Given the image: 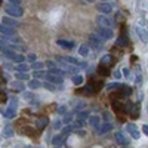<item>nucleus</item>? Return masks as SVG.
<instances>
[{
	"label": "nucleus",
	"instance_id": "nucleus-10",
	"mask_svg": "<svg viewBox=\"0 0 148 148\" xmlns=\"http://www.w3.org/2000/svg\"><path fill=\"white\" fill-rule=\"evenodd\" d=\"M56 45H58V46H61L62 49H68V51H71V49L74 47V42H71V40H62V39L58 40V42H56Z\"/></svg>",
	"mask_w": 148,
	"mask_h": 148
},
{
	"label": "nucleus",
	"instance_id": "nucleus-47",
	"mask_svg": "<svg viewBox=\"0 0 148 148\" xmlns=\"http://www.w3.org/2000/svg\"><path fill=\"white\" fill-rule=\"evenodd\" d=\"M8 2L12 3V5H18V6H19V2H21V0H8Z\"/></svg>",
	"mask_w": 148,
	"mask_h": 148
},
{
	"label": "nucleus",
	"instance_id": "nucleus-2",
	"mask_svg": "<svg viewBox=\"0 0 148 148\" xmlns=\"http://www.w3.org/2000/svg\"><path fill=\"white\" fill-rule=\"evenodd\" d=\"M89 42H90V45L96 49V51H101V49L104 47V40L98 34H90L89 36Z\"/></svg>",
	"mask_w": 148,
	"mask_h": 148
},
{
	"label": "nucleus",
	"instance_id": "nucleus-21",
	"mask_svg": "<svg viewBox=\"0 0 148 148\" xmlns=\"http://www.w3.org/2000/svg\"><path fill=\"white\" fill-rule=\"evenodd\" d=\"M52 144H53L55 147L62 145V144H64V136H62V135H59V136H53V139H52Z\"/></svg>",
	"mask_w": 148,
	"mask_h": 148
},
{
	"label": "nucleus",
	"instance_id": "nucleus-42",
	"mask_svg": "<svg viewBox=\"0 0 148 148\" xmlns=\"http://www.w3.org/2000/svg\"><path fill=\"white\" fill-rule=\"evenodd\" d=\"M5 47H10V45H9L8 42H2V40H0V51H2V49H5Z\"/></svg>",
	"mask_w": 148,
	"mask_h": 148
},
{
	"label": "nucleus",
	"instance_id": "nucleus-24",
	"mask_svg": "<svg viewBox=\"0 0 148 148\" xmlns=\"http://www.w3.org/2000/svg\"><path fill=\"white\" fill-rule=\"evenodd\" d=\"M79 55H80V56H88V55H89V47L86 46V45L80 46V47H79Z\"/></svg>",
	"mask_w": 148,
	"mask_h": 148
},
{
	"label": "nucleus",
	"instance_id": "nucleus-11",
	"mask_svg": "<svg viewBox=\"0 0 148 148\" xmlns=\"http://www.w3.org/2000/svg\"><path fill=\"white\" fill-rule=\"evenodd\" d=\"M96 129H98V133L99 135H104V133H107V132H110L111 129H113V126H111L110 121H107V123H104V125H99Z\"/></svg>",
	"mask_w": 148,
	"mask_h": 148
},
{
	"label": "nucleus",
	"instance_id": "nucleus-18",
	"mask_svg": "<svg viewBox=\"0 0 148 148\" xmlns=\"http://www.w3.org/2000/svg\"><path fill=\"white\" fill-rule=\"evenodd\" d=\"M15 135V132H14V129H12L10 126H5L3 127V136L5 138H12Z\"/></svg>",
	"mask_w": 148,
	"mask_h": 148
},
{
	"label": "nucleus",
	"instance_id": "nucleus-1",
	"mask_svg": "<svg viewBox=\"0 0 148 148\" xmlns=\"http://www.w3.org/2000/svg\"><path fill=\"white\" fill-rule=\"evenodd\" d=\"M5 10H6V14H8L9 16H14V18H19V16L24 15V9H22L21 6H18V5L9 3V5L6 6Z\"/></svg>",
	"mask_w": 148,
	"mask_h": 148
},
{
	"label": "nucleus",
	"instance_id": "nucleus-32",
	"mask_svg": "<svg viewBox=\"0 0 148 148\" xmlns=\"http://www.w3.org/2000/svg\"><path fill=\"white\" fill-rule=\"evenodd\" d=\"M49 73H52V74H56V76H64V71L62 70H59V68H51L49 70Z\"/></svg>",
	"mask_w": 148,
	"mask_h": 148
},
{
	"label": "nucleus",
	"instance_id": "nucleus-16",
	"mask_svg": "<svg viewBox=\"0 0 148 148\" xmlns=\"http://www.w3.org/2000/svg\"><path fill=\"white\" fill-rule=\"evenodd\" d=\"M89 125L92 126V127H98L101 125V119H99V116H90L89 117Z\"/></svg>",
	"mask_w": 148,
	"mask_h": 148
},
{
	"label": "nucleus",
	"instance_id": "nucleus-6",
	"mask_svg": "<svg viewBox=\"0 0 148 148\" xmlns=\"http://www.w3.org/2000/svg\"><path fill=\"white\" fill-rule=\"evenodd\" d=\"M45 79L51 83H55V84H62V82H64L62 76H56V74H52V73H47Z\"/></svg>",
	"mask_w": 148,
	"mask_h": 148
},
{
	"label": "nucleus",
	"instance_id": "nucleus-50",
	"mask_svg": "<svg viewBox=\"0 0 148 148\" xmlns=\"http://www.w3.org/2000/svg\"><path fill=\"white\" fill-rule=\"evenodd\" d=\"M22 98H25V99H31L33 96H31V93H24V95H22Z\"/></svg>",
	"mask_w": 148,
	"mask_h": 148
},
{
	"label": "nucleus",
	"instance_id": "nucleus-35",
	"mask_svg": "<svg viewBox=\"0 0 148 148\" xmlns=\"http://www.w3.org/2000/svg\"><path fill=\"white\" fill-rule=\"evenodd\" d=\"M84 92L88 93V95H93V93H95V88H93V86H86Z\"/></svg>",
	"mask_w": 148,
	"mask_h": 148
},
{
	"label": "nucleus",
	"instance_id": "nucleus-9",
	"mask_svg": "<svg viewBox=\"0 0 148 148\" xmlns=\"http://www.w3.org/2000/svg\"><path fill=\"white\" fill-rule=\"evenodd\" d=\"M114 139H116V142H117V144H120V145H127V144H129V139H127V138H126L121 132H116Z\"/></svg>",
	"mask_w": 148,
	"mask_h": 148
},
{
	"label": "nucleus",
	"instance_id": "nucleus-36",
	"mask_svg": "<svg viewBox=\"0 0 148 148\" xmlns=\"http://www.w3.org/2000/svg\"><path fill=\"white\" fill-rule=\"evenodd\" d=\"M101 62L102 64H110L111 62V55H104L102 59H101Z\"/></svg>",
	"mask_w": 148,
	"mask_h": 148
},
{
	"label": "nucleus",
	"instance_id": "nucleus-59",
	"mask_svg": "<svg viewBox=\"0 0 148 148\" xmlns=\"http://www.w3.org/2000/svg\"><path fill=\"white\" fill-rule=\"evenodd\" d=\"M55 148H61V147H55Z\"/></svg>",
	"mask_w": 148,
	"mask_h": 148
},
{
	"label": "nucleus",
	"instance_id": "nucleus-23",
	"mask_svg": "<svg viewBox=\"0 0 148 148\" xmlns=\"http://www.w3.org/2000/svg\"><path fill=\"white\" fill-rule=\"evenodd\" d=\"M129 113L132 114V117H138V116H139V105H138V104H133Z\"/></svg>",
	"mask_w": 148,
	"mask_h": 148
},
{
	"label": "nucleus",
	"instance_id": "nucleus-57",
	"mask_svg": "<svg viewBox=\"0 0 148 148\" xmlns=\"http://www.w3.org/2000/svg\"><path fill=\"white\" fill-rule=\"evenodd\" d=\"M101 2H107V0H101Z\"/></svg>",
	"mask_w": 148,
	"mask_h": 148
},
{
	"label": "nucleus",
	"instance_id": "nucleus-52",
	"mask_svg": "<svg viewBox=\"0 0 148 148\" xmlns=\"http://www.w3.org/2000/svg\"><path fill=\"white\" fill-rule=\"evenodd\" d=\"M46 65H47V67H52V68H55V64H53V62H51V61H47Z\"/></svg>",
	"mask_w": 148,
	"mask_h": 148
},
{
	"label": "nucleus",
	"instance_id": "nucleus-7",
	"mask_svg": "<svg viewBox=\"0 0 148 148\" xmlns=\"http://www.w3.org/2000/svg\"><path fill=\"white\" fill-rule=\"evenodd\" d=\"M126 129H127V132L133 136V139H141V133H139V130L136 129V126H135L133 123H127Z\"/></svg>",
	"mask_w": 148,
	"mask_h": 148
},
{
	"label": "nucleus",
	"instance_id": "nucleus-41",
	"mask_svg": "<svg viewBox=\"0 0 148 148\" xmlns=\"http://www.w3.org/2000/svg\"><path fill=\"white\" fill-rule=\"evenodd\" d=\"M117 88H120V84H119V83H113V84H108V86H107V89H108V90H111V89H117Z\"/></svg>",
	"mask_w": 148,
	"mask_h": 148
},
{
	"label": "nucleus",
	"instance_id": "nucleus-40",
	"mask_svg": "<svg viewBox=\"0 0 148 148\" xmlns=\"http://www.w3.org/2000/svg\"><path fill=\"white\" fill-rule=\"evenodd\" d=\"M27 59L30 61V62H36V59H37V55H34V53H30V55L27 56Z\"/></svg>",
	"mask_w": 148,
	"mask_h": 148
},
{
	"label": "nucleus",
	"instance_id": "nucleus-34",
	"mask_svg": "<svg viewBox=\"0 0 148 148\" xmlns=\"http://www.w3.org/2000/svg\"><path fill=\"white\" fill-rule=\"evenodd\" d=\"M71 121H73V116L68 114V113H65L64 114V123H65V125H70Z\"/></svg>",
	"mask_w": 148,
	"mask_h": 148
},
{
	"label": "nucleus",
	"instance_id": "nucleus-22",
	"mask_svg": "<svg viewBox=\"0 0 148 148\" xmlns=\"http://www.w3.org/2000/svg\"><path fill=\"white\" fill-rule=\"evenodd\" d=\"M83 76L82 74H74V77H73V83L76 84V86H79V84H83Z\"/></svg>",
	"mask_w": 148,
	"mask_h": 148
},
{
	"label": "nucleus",
	"instance_id": "nucleus-30",
	"mask_svg": "<svg viewBox=\"0 0 148 148\" xmlns=\"http://www.w3.org/2000/svg\"><path fill=\"white\" fill-rule=\"evenodd\" d=\"M121 90H123V92H121L123 96H129V95L132 93V89L127 88V86H121Z\"/></svg>",
	"mask_w": 148,
	"mask_h": 148
},
{
	"label": "nucleus",
	"instance_id": "nucleus-44",
	"mask_svg": "<svg viewBox=\"0 0 148 148\" xmlns=\"http://www.w3.org/2000/svg\"><path fill=\"white\" fill-rule=\"evenodd\" d=\"M43 88H46V89H49V90H55V86H52L51 83H45Z\"/></svg>",
	"mask_w": 148,
	"mask_h": 148
},
{
	"label": "nucleus",
	"instance_id": "nucleus-8",
	"mask_svg": "<svg viewBox=\"0 0 148 148\" xmlns=\"http://www.w3.org/2000/svg\"><path fill=\"white\" fill-rule=\"evenodd\" d=\"M16 28H12L9 25H5V24H0V33H2L3 36H8V37H12V36H15Z\"/></svg>",
	"mask_w": 148,
	"mask_h": 148
},
{
	"label": "nucleus",
	"instance_id": "nucleus-39",
	"mask_svg": "<svg viewBox=\"0 0 148 148\" xmlns=\"http://www.w3.org/2000/svg\"><path fill=\"white\" fill-rule=\"evenodd\" d=\"M84 107H86V104H84L83 101H80V102H79V104L76 105V111H82V110H83Z\"/></svg>",
	"mask_w": 148,
	"mask_h": 148
},
{
	"label": "nucleus",
	"instance_id": "nucleus-29",
	"mask_svg": "<svg viewBox=\"0 0 148 148\" xmlns=\"http://www.w3.org/2000/svg\"><path fill=\"white\" fill-rule=\"evenodd\" d=\"M116 43L119 46H121V47H125V46H127V39H125V37H119V39L116 40Z\"/></svg>",
	"mask_w": 148,
	"mask_h": 148
},
{
	"label": "nucleus",
	"instance_id": "nucleus-3",
	"mask_svg": "<svg viewBox=\"0 0 148 148\" xmlns=\"http://www.w3.org/2000/svg\"><path fill=\"white\" fill-rule=\"evenodd\" d=\"M98 36H99L102 40H108V39H113V31L110 28H105V27H99L98 28Z\"/></svg>",
	"mask_w": 148,
	"mask_h": 148
},
{
	"label": "nucleus",
	"instance_id": "nucleus-5",
	"mask_svg": "<svg viewBox=\"0 0 148 148\" xmlns=\"http://www.w3.org/2000/svg\"><path fill=\"white\" fill-rule=\"evenodd\" d=\"M2 114H3L5 119H15V116H16V107L9 105L8 108L2 110Z\"/></svg>",
	"mask_w": 148,
	"mask_h": 148
},
{
	"label": "nucleus",
	"instance_id": "nucleus-15",
	"mask_svg": "<svg viewBox=\"0 0 148 148\" xmlns=\"http://www.w3.org/2000/svg\"><path fill=\"white\" fill-rule=\"evenodd\" d=\"M47 123H49V119L46 117V116H43V117H40L39 120H37V129H45L46 126H47Z\"/></svg>",
	"mask_w": 148,
	"mask_h": 148
},
{
	"label": "nucleus",
	"instance_id": "nucleus-53",
	"mask_svg": "<svg viewBox=\"0 0 148 148\" xmlns=\"http://www.w3.org/2000/svg\"><path fill=\"white\" fill-rule=\"evenodd\" d=\"M114 76H116V79H120V77H121V73H120V71H116Z\"/></svg>",
	"mask_w": 148,
	"mask_h": 148
},
{
	"label": "nucleus",
	"instance_id": "nucleus-31",
	"mask_svg": "<svg viewBox=\"0 0 148 148\" xmlns=\"http://www.w3.org/2000/svg\"><path fill=\"white\" fill-rule=\"evenodd\" d=\"M43 67H45V64H43V62H33V64H31V68H33L34 71H37V70H42Z\"/></svg>",
	"mask_w": 148,
	"mask_h": 148
},
{
	"label": "nucleus",
	"instance_id": "nucleus-45",
	"mask_svg": "<svg viewBox=\"0 0 148 148\" xmlns=\"http://www.w3.org/2000/svg\"><path fill=\"white\" fill-rule=\"evenodd\" d=\"M65 111H67V108L62 105V107H59L58 108V113H61V114H65Z\"/></svg>",
	"mask_w": 148,
	"mask_h": 148
},
{
	"label": "nucleus",
	"instance_id": "nucleus-55",
	"mask_svg": "<svg viewBox=\"0 0 148 148\" xmlns=\"http://www.w3.org/2000/svg\"><path fill=\"white\" fill-rule=\"evenodd\" d=\"M99 73H101V74H108V70H102V68H101Z\"/></svg>",
	"mask_w": 148,
	"mask_h": 148
},
{
	"label": "nucleus",
	"instance_id": "nucleus-13",
	"mask_svg": "<svg viewBox=\"0 0 148 148\" xmlns=\"http://www.w3.org/2000/svg\"><path fill=\"white\" fill-rule=\"evenodd\" d=\"M10 88H12V89H16V90H19V92H24V90H25V84L22 83V80H19V82H12V83H10Z\"/></svg>",
	"mask_w": 148,
	"mask_h": 148
},
{
	"label": "nucleus",
	"instance_id": "nucleus-56",
	"mask_svg": "<svg viewBox=\"0 0 148 148\" xmlns=\"http://www.w3.org/2000/svg\"><path fill=\"white\" fill-rule=\"evenodd\" d=\"M86 2H90V3H93V2H95V0H86Z\"/></svg>",
	"mask_w": 148,
	"mask_h": 148
},
{
	"label": "nucleus",
	"instance_id": "nucleus-38",
	"mask_svg": "<svg viewBox=\"0 0 148 148\" xmlns=\"http://www.w3.org/2000/svg\"><path fill=\"white\" fill-rule=\"evenodd\" d=\"M33 76H34V77H46V74H45L43 71H40V70H37V71L33 73Z\"/></svg>",
	"mask_w": 148,
	"mask_h": 148
},
{
	"label": "nucleus",
	"instance_id": "nucleus-27",
	"mask_svg": "<svg viewBox=\"0 0 148 148\" xmlns=\"http://www.w3.org/2000/svg\"><path fill=\"white\" fill-rule=\"evenodd\" d=\"M73 129H74L73 125H67V126L62 129V136H67V135H70V133L73 132Z\"/></svg>",
	"mask_w": 148,
	"mask_h": 148
},
{
	"label": "nucleus",
	"instance_id": "nucleus-20",
	"mask_svg": "<svg viewBox=\"0 0 148 148\" xmlns=\"http://www.w3.org/2000/svg\"><path fill=\"white\" fill-rule=\"evenodd\" d=\"M42 83L39 82V80H36V79H33V80H30L28 82V88L30 89H39V88H42Z\"/></svg>",
	"mask_w": 148,
	"mask_h": 148
},
{
	"label": "nucleus",
	"instance_id": "nucleus-12",
	"mask_svg": "<svg viewBox=\"0 0 148 148\" xmlns=\"http://www.w3.org/2000/svg\"><path fill=\"white\" fill-rule=\"evenodd\" d=\"M2 24H5V25H9V27H12V28H18V22H16L15 19L9 18V16H5V18L2 19Z\"/></svg>",
	"mask_w": 148,
	"mask_h": 148
},
{
	"label": "nucleus",
	"instance_id": "nucleus-25",
	"mask_svg": "<svg viewBox=\"0 0 148 148\" xmlns=\"http://www.w3.org/2000/svg\"><path fill=\"white\" fill-rule=\"evenodd\" d=\"M30 68H31V67H28L27 64H24V62H19V64L16 65V71H22V73H27Z\"/></svg>",
	"mask_w": 148,
	"mask_h": 148
},
{
	"label": "nucleus",
	"instance_id": "nucleus-14",
	"mask_svg": "<svg viewBox=\"0 0 148 148\" xmlns=\"http://www.w3.org/2000/svg\"><path fill=\"white\" fill-rule=\"evenodd\" d=\"M96 9L99 10L101 14H105V15H107V14H110V12H111V6H110V5H107V3H104V2L98 5V8H96Z\"/></svg>",
	"mask_w": 148,
	"mask_h": 148
},
{
	"label": "nucleus",
	"instance_id": "nucleus-33",
	"mask_svg": "<svg viewBox=\"0 0 148 148\" xmlns=\"http://www.w3.org/2000/svg\"><path fill=\"white\" fill-rule=\"evenodd\" d=\"M24 59H25V56H24V55H21V53H16L15 55V58H14V61H15V62H24Z\"/></svg>",
	"mask_w": 148,
	"mask_h": 148
},
{
	"label": "nucleus",
	"instance_id": "nucleus-4",
	"mask_svg": "<svg viewBox=\"0 0 148 148\" xmlns=\"http://www.w3.org/2000/svg\"><path fill=\"white\" fill-rule=\"evenodd\" d=\"M96 22H98V25H99V27H105V28H111V27H113V22H111L107 16H104V14H101L99 16L96 18Z\"/></svg>",
	"mask_w": 148,
	"mask_h": 148
},
{
	"label": "nucleus",
	"instance_id": "nucleus-26",
	"mask_svg": "<svg viewBox=\"0 0 148 148\" xmlns=\"http://www.w3.org/2000/svg\"><path fill=\"white\" fill-rule=\"evenodd\" d=\"M15 77H16V80H28V74L27 73H22V71H18Z\"/></svg>",
	"mask_w": 148,
	"mask_h": 148
},
{
	"label": "nucleus",
	"instance_id": "nucleus-37",
	"mask_svg": "<svg viewBox=\"0 0 148 148\" xmlns=\"http://www.w3.org/2000/svg\"><path fill=\"white\" fill-rule=\"evenodd\" d=\"M88 116H89V111H80V113H79V119L80 120L88 119Z\"/></svg>",
	"mask_w": 148,
	"mask_h": 148
},
{
	"label": "nucleus",
	"instance_id": "nucleus-43",
	"mask_svg": "<svg viewBox=\"0 0 148 148\" xmlns=\"http://www.w3.org/2000/svg\"><path fill=\"white\" fill-rule=\"evenodd\" d=\"M73 126H74V127H83V120H80V119H79V120H77L76 123H74Z\"/></svg>",
	"mask_w": 148,
	"mask_h": 148
},
{
	"label": "nucleus",
	"instance_id": "nucleus-60",
	"mask_svg": "<svg viewBox=\"0 0 148 148\" xmlns=\"http://www.w3.org/2000/svg\"><path fill=\"white\" fill-rule=\"evenodd\" d=\"M147 111H148V107H147Z\"/></svg>",
	"mask_w": 148,
	"mask_h": 148
},
{
	"label": "nucleus",
	"instance_id": "nucleus-46",
	"mask_svg": "<svg viewBox=\"0 0 148 148\" xmlns=\"http://www.w3.org/2000/svg\"><path fill=\"white\" fill-rule=\"evenodd\" d=\"M53 127H55V129H61V121H59V120H56V121L53 123Z\"/></svg>",
	"mask_w": 148,
	"mask_h": 148
},
{
	"label": "nucleus",
	"instance_id": "nucleus-19",
	"mask_svg": "<svg viewBox=\"0 0 148 148\" xmlns=\"http://www.w3.org/2000/svg\"><path fill=\"white\" fill-rule=\"evenodd\" d=\"M62 59L65 61L67 64H73V65H80V64H82L80 61H79L77 58H74V56H65V58H62Z\"/></svg>",
	"mask_w": 148,
	"mask_h": 148
},
{
	"label": "nucleus",
	"instance_id": "nucleus-28",
	"mask_svg": "<svg viewBox=\"0 0 148 148\" xmlns=\"http://www.w3.org/2000/svg\"><path fill=\"white\" fill-rule=\"evenodd\" d=\"M113 107H114V110L117 111V113H123V111H126V107H121L120 102H113Z\"/></svg>",
	"mask_w": 148,
	"mask_h": 148
},
{
	"label": "nucleus",
	"instance_id": "nucleus-54",
	"mask_svg": "<svg viewBox=\"0 0 148 148\" xmlns=\"http://www.w3.org/2000/svg\"><path fill=\"white\" fill-rule=\"evenodd\" d=\"M123 74H125V76H129V70L125 68V70H123Z\"/></svg>",
	"mask_w": 148,
	"mask_h": 148
},
{
	"label": "nucleus",
	"instance_id": "nucleus-58",
	"mask_svg": "<svg viewBox=\"0 0 148 148\" xmlns=\"http://www.w3.org/2000/svg\"><path fill=\"white\" fill-rule=\"evenodd\" d=\"M25 148H31V147H25Z\"/></svg>",
	"mask_w": 148,
	"mask_h": 148
},
{
	"label": "nucleus",
	"instance_id": "nucleus-51",
	"mask_svg": "<svg viewBox=\"0 0 148 148\" xmlns=\"http://www.w3.org/2000/svg\"><path fill=\"white\" fill-rule=\"evenodd\" d=\"M110 119H111V116H110V113H105V114H104V120H107V121H108Z\"/></svg>",
	"mask_w": 148,
	"mask_h": 148
},
{
	"label": "nucleus",
	"instance_id": "nucleus-49",
	"mask_svg": "<svg viewBox=\"0 0 148 148\" xmlns=\"http://www.w3.org/2000/svg\"><path fill=\"white\" fill-rule=\"evenodd\" d=\"M142 130H144V133L148 136V125H144V126H142Z\"/></svg>",
	"mask_w": 148,
	"mask_h": 148
},
{
	"label": "nucleus",
	"instance_id": "nucleus-17",
	"mask_svg": "<svg viewBox=\"0 0 148 148\" xmlns=\"http://www.w3.org/2000/svg\"><path fill=\"white\" fill-rule=\"evenodd\" d=\"M136 31H138V36L141 37V40H142V42H148V31H147V30L136 27Z\"/></svg>",
	"mask_w": 148,
	"mask_h": 148
},
{
	"label": "nucleus",
	"instance_id": "nucleus-48",
	"mask_svg": "<svg viewBox=\"0 0 148 148\" xmlns=\"http://www.w3.org/2000/svg\"><path fill=\"white\" fill-rule=\"evenodd\" d=\"M135 83L141 84V83H142V77H141V76H136V80H135Z\"/></svg>",
	"mask_w": 148,
	"mask_h": 148
}]
</instances>
